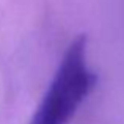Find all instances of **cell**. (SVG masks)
<instances>
[{
    "instance_id": "6da1fadb",
    "label": "cell",
    "mask_w": 124,
    "mask_h": 124,
    "mask_svg": "<svg viewBox=\"0 0 124 124\" xmlns=\"http://www.w3.org/2000/svg\"><path fill=\"white\" fill-rule=\"evenodd\" d=\"M86 41L85 35H79L69 42L28 124H68L94 90L97 76L88 66Z\"/></svg>"
}]
</instances>
